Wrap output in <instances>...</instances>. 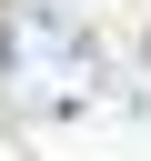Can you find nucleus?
I'll list each match as a JSON object with an SVG mask.
<instances>
[{
  "mask_svg": "<svg viewBox=\"0 0 151 161\" xmlns=\"http://www.w3.org/2000/svg\"><path fill=\"white\" fill-rule=\"evenodd\" d=\"M101 91V50L60 20V0H10L0 10V101L20 121H50V111H81Z\"/></svg>",
  "mask_w": 151,
  "mask_h": 161,
  "instance_id": "obj_1",
  "label": "nucleus"
}]
</instances>
